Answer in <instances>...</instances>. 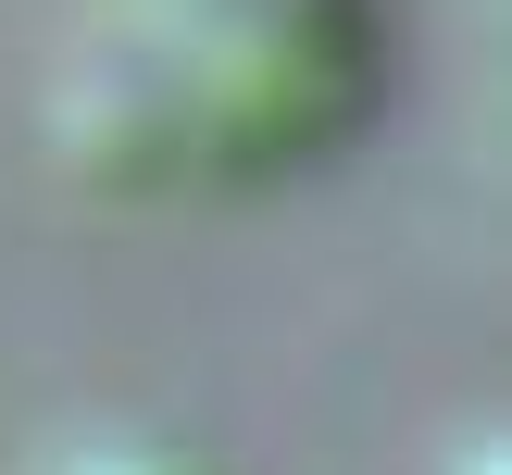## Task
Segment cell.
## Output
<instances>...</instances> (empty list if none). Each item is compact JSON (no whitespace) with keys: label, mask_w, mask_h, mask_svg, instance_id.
<instances>
[]
</instances>
